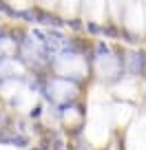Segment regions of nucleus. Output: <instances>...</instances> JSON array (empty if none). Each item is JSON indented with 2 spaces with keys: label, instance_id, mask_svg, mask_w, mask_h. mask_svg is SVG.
<instances>
[{
  "label": "nucleus",
  "instance_id": "f257e3e1",
  "mask_svg": "<svg viewBox=\"0 0 146 150\" xmlns=\"http://www.w3.org/2000/svg\"><path fill=\"white\" fill-rule=\"evenodd\" d=\"M102 33H104V35H108V38H113V40H115V38H120V35H122V33H120L118 29L113 27V24H106V27H102Z\"/></svg>",
  "mask_w": 146,
  "mask_h": 150
},
{
  "label": "nucleus",
  "instance_id": "f03ea898",
  "mask_svg": "<svg viewBox=\"0 0 146 150\" xmlns=\"http://www.w3.org/2000/svg\"><path fill=\"white\" fill-rule=\"evenodd\" d=\"M44 24H51V27H62L64 22H62V20L58 18V16H51V13H47V16H44Z\"/></svg>",
  "mask_w": 146,
  "mask_h": 150
},
{
  "label": "nucleus",
  "instance_id": "7ed1b4c3",
  "mask_svg": "<svg viewBox=\"0 0 146 150\" xmlns=\"http://www.w3.org/2000/svg\"><path fill=\"white\" fill-rule=\"evenodd\" d=\"M86 31L93 33V35H98V33H102V27H98L95 22H89V24H86Z\"/></svg>",
  "mask_w": 146,
  "mask_h": 150
},
{
  "label": "nucleus",
  "instance_id": "20e7f679",
  "mask_svg": "<svg viewBox=\"0 0 146 150\" xmlns=\"http://www.w3.org/2000/svg\"><path fill=\"white\" fill-rule=\"evenodd\" d=\"M69 27L73 29V31H78V29H80L82 24H80V20H69Z\"/></svg>",
  "mask_w": 146,
  "mask_h": 150
},
{
  "label": "nucleus",
  "instance_id": "39448f33",
  "mask_svg": "<svg viewBox=\"0 0 146 150\" xmlns=\"http://www.w3.org/2000/svg\"><path fill=\"white\" fill-rule=\"evenodd\" d=\"M122 38L126 40V42H135V38H133V33H128V31H122Z\"/></svg>",
  "mask_w": 146,
  "mask_h": 150
},
{
  "label": "nucleus",
  "instance_id": "423d86ee",
  "mask_svg": "<svg viewBox=\"0 0 146 150\" xmlns=\"http://www.w3.org/2000/svg\"><path fill=\"white\" fill-rule=\"evenodd\" d=\"M40 112H42V108H40V106H36V108L31 110V117H40Z\"/></svg>",
  "mask_w": 146,
  "mask_h": 150
},
{
  "label": "nucleus",
  "instance_id": "0eeeda50",
  "mask_svg": "<svg viewBox=\"0 0 146 150\" xmlns=\"http://www.w3.org/2000/svg\"><path fill=\"white\" fill-rule=\"evenodd\" d=\"M0 38H5V31H0Z\"/></svg>",
  "mask_w": 146,
  "mask_h": 150
}]
</instances>
